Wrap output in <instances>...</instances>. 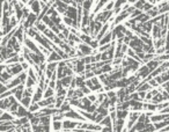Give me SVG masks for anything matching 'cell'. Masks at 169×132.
Masks as SVG:
<instances>
[{"instance_id": "cell-1", "label": "cell", "mask_w": 169, "mask_h": 132, "mask_svg": "<svg viewBox=\"0 0 169 132\" xmlns=\"http://www.w3.org/2000/svg\"><path fill=\"white\" fill-rule=\"evenodd\" d=\"M79 126V122L78 121H73V119H68L65 118L63 121V130L64 131H74L75 129H78Z\"/></svg>"}, {"instance_id": "cell-2", "label": "cell", "mask_w": 169, "mask_h": 132, "mask_svg": "<svg viewBox=\"0 0 169 132\" xmlns=\"http://www.w3.org/2000/svg\"><path fill=\"white\" fill-rule=\"evenodd\" d=\"M6 71L8 72L9 74H12L14 78L18 77V75H20L22 72H25V71H23V67H22V65H21L20 63H19V64H15V65H12V66H7Z\"/></svg>"}, {"instance_id": "cell-3", "label": "cell", "mask_w": 169, "mask_h": 132, "mask_svg": "<svg viewBox=\"0 0 169 132\" xmlns=\"http://www.w3.org/2000/svg\"><path fill=\"white\" fill-rule=\"evenodd\" d=\"M77 49L80 50L81 52L83 53L85 57H88V56H93L94 54V49L90 45H88V44L81 43L79 45H77Z\"/></svg>"}, {"instance_id": "cell-4", "label": "cell", "mask_w": 169, "mask_h": 132, "mask_svg": "<svg viewBox=\"0 0 169 132\" xmlns=\"http://www.w3.org/2000/svg\"><path fill=\"white\" fill-rule=\"evenodd\" d=\"M151 74H152V71L147 67V65H146V64H145V65H142L141 67L138 70V72L135 73V75H137V77H139L140 79H145V80L147 79Z\"/></svg>"}, {"instance_id": "cell-5", "label": "cell", "mask_w": 169, "mask_h": 132, "mask_svg": "<svg viewBox=\"0 0 169 132\" xmlns=\"http://www.w3.org/2000/svg\"><path fill=\"white\" fill-rule=\"evenodd\" d=\"M65 16L72 19L74 22L78 23V8H75V7H73V6H68V8H67V10H66Z\"/></svg>"}, {"instance_id": "cell-6", "label": "cell", "mask_w": 169, "mask_h": 132, "mask_svg": "<svg viewBox=\"0 0 169 132\" xmlns=\"http://www.w3.org/2000/svg\"><path fill=\"white\" fill-rule=\"evenodd\" d=\"M0 122H14L16 119V117L13 114H10L9 111H4L1 110L0 111Z\"/></svg>"}, {"instance_id": "cell-7", "label": "cell", "mask_w": 169, "mask_h": 132, "mask_svg": "<svg viewBox=\"0 0 169 132\" xmlns=\"http://www.w3.org/2000/svg\"><path fill=\"white\" fill-rule=\"evenodd\" d=\"M44 98V90L42 88L37 87L33 95V103H39Z\"/></svg>"}, {"instance_id": "cell-8", "label": "cell", "mask_w": 169, "mask_h": 132, "mask_svg": "<svg viewBox=\"0 0 169 132\" xmlns=\"http://www.w3.org/2000/svg\"><path fill=\"white\" fill-rule=\"evenodd\" d=\"M126 123H125V119H117L115 123H112V129L114 132H122L125 129Z\"/></svg>"}, {"instance_id": "cell-9", "label": "cell", "mask_w": 169, "mask_h": 132, "mask_svg": "<svg viewBox=\"0 0 169 132\" xmlns=\"http://www.w3.org/2000/svg\"><path fill=\"white\" fill-rule=\"evenodd\" d=\"M107 4H108L107 0L96 1V4H95V7H94V9H93V13H92V14L96 15V14H98L100 12H102V9H104V7L107 6Z\"/></svg>"}, {"instance_id": "cell-10", "label": "cell", "mask_w": 169, "mask_h": 132, "mask_svg": "<svg viewBox=\"0 0 169 132\" xmlns=\"http://www.w3.org/2000/svg\"><path fill=\"white\" fill-rule=\"evenodd\" d=\"M130 104H131V111L140 113L141 110H144V102L142 101H133V100H131Z\"/></svg>"}, {"instance_id": "cell-11", "label": "cell", "mask_w": 169, "mask_h": 132, "mask_svg": "<svg viewBox=\"0 0 169 132\" xmlns=\"http://www.w3.org/2000/svg\"><path fill=\"white\" fill-rule=\"evenodd\" d=\"M13 78H14V77H13L12 74H9L7 71H4V72L0 73V81H1L2 85H7Z\"/></svg>"}, {"instance_id": "cell-12", "label": "cell", "mask_w": 169, "mask_h": 132, "mask_svg": "<svg viewBox=\"0 0 169 132\" xmlns=\"http://www.w3.org/2000/svg\"><path fill=\"white\" fill-rule=\"evenodd\" d=\"M63 60V58L58 54V53L56 52V51H52V52L50 53V56L46 58V63L49 64V63H60Z\"/></svg>"}, {"instance_id": "cell-13", "label": "cell", "mask_w": 169, "mask_h": 132, "mask_svg": "<svg viewBox=\"0 0 169 132\" xmlns=\"http://www.w3.org/2000/svg\"><path fill=\"white\" fill-rule=\"evenodd\" d=\"M30 10H31V13H34V14H36V15L38 16V15L42 13V7H41V4H39V1L34 0L33 5L30 6Z\"/></svg>"}, {"instance_id": "cell-14", "label": "cell", "mask_w": 169, "mask_h": 132, "mask_svg": "<svg viewBox=\"0 0 169 132\" xmlns=\"http://www.w3.org/2000/svg\"><path fill=\"white\" fill-rule=\"evenodd\" d=\"M29 115V110H27V108H25L23 106H20L19 110L14 114V116L16 118H23V117H28Z\"/></svg>"}, {"instance_id": "cell-15", "label": "cell", "mask_w": 169, "mask_h": 132, "mask_svg": "<svg viewBox=\"0 0 169 132\" xmlns=\"http://www.w3.org/2000/svg\"><path fill=\"white\" fill-rule=\"evenodd\" d=\"M25 90H26V87L23 85H20L18 88H16V92H15V98L18 100L19 102H21V100L23 98V94H25Z\"/></svg>"}, {"instance_id": "cell-16", "label": "cell", "mask_w": 169, "mask_h": 132, "mask_svg": "<svg viewBox=\"0 0 169 132\" xmlns=\"http://www.w3.org/2000/svg\"><path fill=\"white\" fill-rule=\"evenodd\" d=\"M152 89H153V87H152L148 82H144V81H141V84L137 87V92H146V93H148V92L152 90Z\"/></svg>"}, {"instance_id": "cell-17", "label": "cell", "mask_w": 169, "mask_h": 132, "mask_svg": "<svg viewBox=\"0 0 169 132\" xmlns=\"http://www.w3.org/2000/svg\"><path fill=\"white\" fill-rule=\"evenodd\" d=\"M95 4H96V1L85 0V1H83V4H82V8H83V10H86V12H89V13H90L92 8L94 9V6H95Z\"/></svg>"}, {"instance_id": "cell-18", "label": "cell", "mask_w": 169, "mask_h": 132, "mask_svg": "<svg viewBox=\"0 0 169 132\" xmlns=\"http://www.w3.org/2000/svg\"><path fill=\"white\" fill-rule=\"evenodd\" d=\"M165 101H166V100H165V97H163V95H162V93L159 92L155 96L152 98L151 103H154V104H156V106H158V104H160V103L165 102Z\"/></svg>"}, {"instance_id": "cell-19", "label": "cell", "mask_w": 169, "mask_h": 132, "mask_svg": "<svg viewBox=\"0 0 169 132\" xmlns=\"http://www.w3.org/2000/svg\"><path fill=\"white\" fill-rule=\"evenodd\" d=\"M9 108H10V102H9V98H2L0 101V109L4 110V111H8Z\"/></svg>"}, {"instance_id": "cell-20", "label": "cell", "mask_w": 169, "mask_h": 132, "mask_svg": "<svg viewBox=\"0 0 169 132\" xmlns=\"http://www.w3.org/2000/svg\"><path fill=\"white\" fill-rule=\"evenodd\" d=\"M100 125H101L102 128H112V119H111L110 115L107 116V117H104L103 121L100 123Z\"/></svg>"}, {"instance_id": "cell-21", "label": "cell", "mask_w": 169, "mask_h": 132, "mask_svg": "<svg viewBox=\"0 0 169 132\" xmlns=\"http://www.w3.org/2000/svg\"><path fill=\"white\" fill-rule=\"evenodd\" d=\"M144 110H146V111H151V113H155V111H158V106L154 104V103H151V102H148V103H144Z\"/></svg>"}, {"instance_id": "cell-22", "label": "cell", "mask_w": 169, "mask_h": 132, "mask_svg": "<svg viewBox=\"0 0 169 132\" xmlns=\"http://www.w3.org/2000/svg\"><path fill=\"white\" fill-rule=\"evenodd\" d=\"M73 79H74V77H65V78H63V79L60 80V81H62V84H63V87L66 88V89L71 87Z\"/></svg>"}, {"instance_id": "cell-23", "label": "cell", "mask_w": 169, "mask_h": 132, "mask_svg": "<svg viewBox=\"0 0 169 132\" xmlns=\"http://www.w3.org/2000/svg\"><path fill=\"white\" fill-rule=\"evenodd\" d=\"M79 37H80V40H81V42H82V43L88 44V45H90V44H92V42L94 41V38H93L92 36L85 35V34H80V35H79Z\"/></svg>"}, {"instance_id": "cell-24", "label": "cell", "mask_w": 169, "mask_h": 132, "mask_svg": "<svg viewBox=\"0 0 169 132\" xmlns=\"http://www.w3.org/2000/svg\"><path fill=\"white\" fill-rule=\"evenodd\" d=\"M21 106H23L25 108H27V109H29L30 108V106L33 104V97H23L22 100H21Z\"/></svg>"}, {"instance_id": "cell-25", "label": "cell", "mask_w": 169, "mask_h": 132, "mask_svg": "<svg viewBox=\"0 0 169 132\" xmlns=\"http://www.w3.org/2000/svg\"><path fill=\"white\" fill-rule=\"evenodd\" d=\"M35 29L37 30V31H38V33H39V34H43L45 30L48 29V27L45 26L44 23L41 21V22H37V23L35 25Z\"/></svg>"}, {"instance_id": "cell-26", "label": "cell", "mask_w": 169, "mask_h": 132, "mask_svg": "<svg viewBox=\"0 0 169 132\" xmlns=\"http://www.w3.org/2000/svg\"><path fill=\"white\" fill-rule=\"evenodd\" d=\"M43 35L45 36V37H46V38H48V40H50V41H51V42H52V41H54V37H56V34H54V31H52V30H51V29H50V28H48V29H46V30H45L44 33H43Z\"/></svg>"}, {"instance_id": "cell-27", "label": "cell", "mask_w": 169, "mask_h": 132, "mask_svg": "<svg viewBox=\"0 0 169 132\" xmlns=\"http://www.w3.org/2000/svg\"><path fill=\"white\" fill-rule=\"evenodd\" d=\"M130 111L129 110H117V118L119 119H126L129 117Z\"/></svg>"}, {"instance_id": "cell-28", "label": "cell", "mask_w": 169, "mask_h": 132, "mask_svg": "<svg viewBox=\"0 0 169 132\" xmlns=\"http://www.w3.org/2000/svg\"><path fill=\"white\" fill-rule=\"evenodd\" d=\"M51 121H52L51 116H42L41 117V125H52Z\"/></svg>"}, {"instance_id": "cell-29", "label": "cell", "mask_w": 169, "mask_h": 132, "mask_svg": "<svg viewBox=\"0 0 169 132\" xmlns=\"http://www.w3.org/2000/svg\"><path fill=\"white\" fill-rule=\"evenodd\" d=\"M63 129V121H56L52 122V130L54 131H62Z\"/></svg>"}, {"instance_id": "cell-30", "label": "cell", "mask_w": 169, "mask_h": 132, "mask_svg": "<svg viewBox=\"0 0 169 132\" xmlns=\"http://www.w3.org/2000/svg\"><path fill=\"white\" fill-rule=\"evenodd\" d=\"M71 107H72V106H71V104H70V102H68V101L66 100V101H65V103L63 104L62 108H60L59 110H60V113H62V114H65V113H67V111H70V110H72V109H71Z\"/></svg>"}, {"instance_id": "cell-31", "label": "cell", "mask_w": 169, "mask_h": 132, "mask_svg": "<svg viewBox=\"0 0 169 132\" xmlns=\"http://www.w3.org/2000/svg\"><path fill=\"white\" fill-rule=\"evenodd\" d=\"M145 2H146V1H144V0H138V1H135V2H134L133 7L135 9H138V10H141V12H144Z\"/></svg>"}, {"instance_id": "cell-32", "label": "cell", "mask_w": 169, "mask_h": 132, "mask_svg": "<svg viewBox=\"0 0 169 132\" xmlns=\"http://www.w3.org/2000/svg\"><path fill=\"white\" fill-rule=\"evenodd\" d=\"M108 98V95L107 93H100V94H98V104H102Z\"/></svg>"}, {"instance_id": "cell-33", "label": "cell", "mask_w": 169, "mask_h": 132, "mask_svg": "<svg viewBox=\"0 0 169 132\" xmlns=\"http://www.w3.org/2000/svg\"><path fill=\"white\" fill-rule=\"evenodd\" d=\"M54 96V89L52 88H46L44 90V98H50V97Z\"/></svg>"}, {"instance_id": "cell-34", "label": "cell", "mask_w": 169, "mask_h": 132, "mask_svg": "<svg viewBox=\"0 0 169 132\" xmlns=\"http://www.w3.org/2000/svg\"><path fill=\"white\" fill-rule=\"evenodd\" d=\"M18 78L20 79V81H21V84H22V85H26L27 79H28V73L27 72H22L20 75H18Z\"/></svg>"}, {"instance_id": "cell-35", "label": "cell", "mask_w": 169, "mask_h": 132, "mask_svg": "<svg viewBox=\"0 0 169 132\" xmlns=\"http://www.w3.org/2000/svg\"><path fill=\"white\" fill-rule=\"evenodd\" d=\"M30 113H33V114H35V113H38L39 110H41V107L38 106V103H33L31 106H30V108L28 109Z\"/></svg>"}, {"instance_id": "cell-36", "label": "cell", "mask_w": 169, "mask_h": 132, "mask_svg": "<svg viewBox=\"0 0 169 132\" xmlns=\"http://www.w3.org/2000/svg\"><path fill=\"white\" fill-rule=\"evenodd\" d=\"M37 85V82H36L34 79H31V78H29L28 77L27 79V82H26V88H34Z\"/></svg>"}, {"instance_id": "cell-37", "label": "cell", "mask_w": 169, "mask_h": 132, "mask_svg": "<svg viewBox=\"0 0 169 132\" xmlns=\"http://www.w3.org/2000/svg\"><path fill=\"white\" fill-rule=\"evenodd\" d=\"M168 107H169V101H165V102H162L160 104H158V111L160 113L161 110H163V109H166Z\"/></svg>"}, {"instance_id": "cell-38", "label": "cell", "mask_w": 169, "mask_h": 132, "mask_svg": "<svg viewBox=\"0 0 169 132\" xmlns=\"http://www.w3.org/2000/svg\"><path fill=\"white\" fill-rule=\"evenodd\" d=\"M114 8H115V1H108L107 6L103 10H114Z\"/></svg>"}, {"instance_id": "cell-39", "label": "cell", "mask_w": 169, "mask_h": 132, "mask_svg": "<svg viewBox=\"0 0 169 132\" xmlns=\"http://www.w3.org/2000/svg\"><path fill=\"white\" fill-rule=\"evenodd\" d=\"M80 89L82 90V93H83V95H85V96H88V95H90V94L93 93V92H92V90H90V89H89L87 86H85V87L80 88Z\"/></svg>"}, {"instance_id": "cell-40", "label": "cell", "mask_w": 169, "mask_h": 132, "mask_svg": "<svg viewBox=\"0 0 169 132\" xmlns=\"http://www.w3.org/2000/svg\"><path fill=\"white\" fill-rule=\"evenodd\" d=\"M146 132H155L156 131V129H155V125L153 123H151V124H148L147 126H146Z\"/></svg>"}, {"instance_id": "cell-41", "label": "cell", "mask_w": 169, "mask_h": 132, "mask_svg": "<svg viewBox=\"0 0 169 132\" xmlns=\"http://www.w3.org/2000/svg\"><path fill=\"white\" fill-rule=\"evenodd\" d=\"M87 97H88L89 101H90L92 103H96V102H98V95H95L94 93H92V94H90V95H88Z\"/></svg>"}, {"instance_id": "cell-42", "label": "cell", "mask_w": 169, "mask_h": 132, "mask_svg": "<svg viewBox=\"0 0 169 132\" xmlns=\"http://www.w3.org/2000/svg\"><path fill=\"white\" fill-rule=\"evenodd\" d=\"M6 92H8V88H7V86L6 85H0V95H2V94H5Z\"/></svg>"}, {"instance_id": "cell-43", "label": "cell", "mask_w": 169, "mask_h": 132, "mask_svg": "<svg viewBox=\"0 0 169 132\" xmlns=\"http://www.w3.org/2000/svg\"><path fill=\"white\" fill-rule=\"evenodd\" d=\"M101 132H114V129L112 128H103Z\"/></svg>"}, {"instance_id": "cell-44", "label": "cell", "mask_w": 169, "mask_h": 132, "mask_svg": "<svg viewBox=\"0 0 169 132\" xmlns=\"http://www.w3.org/2000/svg\"><path fill=\"white\" fill-rule=\"evenodd\" d=\"M159 132H169V125L168 126H166V128H163V129H161Z\"/></svg>"}, {"instance_id": "cell-45", "label": "cell", "mask_w": 169, "mask_h": 132, "mask_svg": "<svg viewBox=\"0 0 169 132\" xmlns=\"http://www.w3.org/2000/svg\"><path fill=\"white\" fill-rule=\"evenodd\" d=\"M129 132H137V131H135L134 129H132V130H130V131H129Z\"/></svg>"}, {"instance_id": "cell-46", "label": "cell", "mask_w": 169, "mask_h": 132, "mask_svg": "<svg viewBox=\"0 0 169 132\" xmlns=\"http://www.w3.org/2000/svg\"><path fill=\"white\" fill-rule=\"evenodd\" d=\"M137 132H146V130H141V131H137Z\"/></svg>"}, {"instance_id": "cell-47", "label": "cell", "mask_w": 169, "mask_h": 132, "mask_svg": "<svg viewBox=\"0 0 169 132\" xmlns=\"http://www.w3.org/2000/svg\"><path fill=\"white\" fill-rule=\"evenodd\" d=\"M63 132H72V131H63Z\"/></svg>"}, {"instance_id": "cell-48", "label": "cell", "mask_w": 169, "mask_h": 132, "mask_svg": "<svg viewBox=\"0 0 169 132\" xmlns=\"http://www.w3.org/2000/svg\"><path fill=\"white\" fill-rule=\"evenodd\" d=\"M54 132H59V131H54Z\"/></svg>"}]
</instances>
